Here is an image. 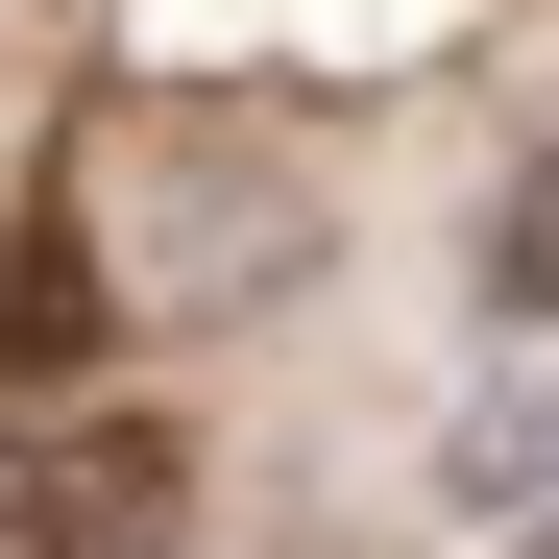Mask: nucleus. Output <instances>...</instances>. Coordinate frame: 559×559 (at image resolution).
<instances>
[{
  "mask_svg": "<svg viewBox=\"0 0 559 559\" xmlns=\"http://www.w3.org/2000/svg\"><path fill=\"white\" fill-rule=\"evenodd\" d=\"M122 317V267H98V195H25L0 219V390H73Z\"/></svg>",
  "mask_w": 559,
  "mask_h": 559,
  "instance_id": "3",
  "label": "nucleus"
},
{
  "mask_svg": "<svg viewBox=\"0 0 559 559\" xmlns=\"http://www.w3.org/2000/svg\"><path fill=\"white\" fill-rule=\"evenodd\" d=\"M487 293H511V317H559V146L487 195Z\"/></svg>",
  "mask_w": 559,
  "mask_h": 559,
  "instance_id": "4",
  "label": "nucleus"
},
{
  "mask_svg": "<svg viewBox=\"0 0 559 559\" xmlns=\"http://www.w3.org/2000/svg\"><path fill=\"white\" fill-rule=\"evenodd\" d=\"M73 195H98V267H146L170 317H243V293H293V267H317V195H293L243 122H122Z\"/></svg>",
  "mask_w": 559,
  "mask_h": 559,
  "instance_id": "1",
  "label": "nucleus"
},
{
  "mask_svg": "<svg viewBox=\"0 0 559 559\" xmlns=\"http://www.w3.org/2000/svg\"><path fill=\"white\" fill-rule=\"evenodd\" d=\"M170 511V438L146 414H73V438H0V559H122Z\"/></svg>",
  "mask_w": 559,
  "mask_h": 559,
  "instance_id": "2",
  "label": "nucleus"
}]
</instances>
